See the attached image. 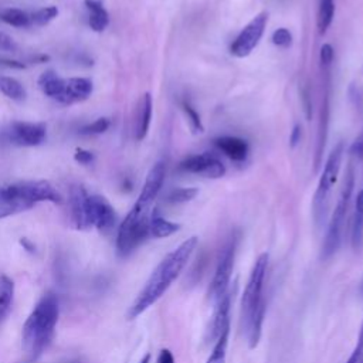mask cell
<instances>
[{
  "instance_id": "1",
  "label": "cell",
  "mask_w": 363,
  "mask_h": 363,
  "mask_svg": "<svg viewBox=\"0 0 363 363\" xmlns=\"http://www.w3.org/2000/svg\"><path fill=\"white\" fill-rule=\"evenodd\" d=\"M197 244L199 238L196 235L184 240L156 265L143 288L132 302L128 311V319L138 318L164 295V292L172 286L187 265Z\"/></svg>"
},
{
  "instance_id": "2",
  "label": "cell",
  "mask_w": 363,
  "mask_h": 363,
  "mask_svg": "<svg viewBox=\"0 0 363 363\" xmlns=\"http://www.w3.org/2000/svg\"><path fill=\"white\" fill-rule=\"evenodd\" d=\"M60 318V302L55 294H44L30 315L27 316L21 330V349L24 362H35L50 346Z\"/></svg>"
},
{
  "instance_id": "3",
  "label": "cell",
  "mask_w": 363,
  "mask_h": 363,
  "mask_svg": "<svg viewBox=\"0 0 363 363\" xmlns=\"http://www.w3.org/2000/svg\"><path fill=\"white\" fill-rule=\"evenodd\" d=\"M269 255L268 252H262L255 259L252 269L250 272L248 281L245 284V289L241 298V326L245 329L252 315L262 306H267L265 295H264V282L267 277Z\"/></svg>"
},
{
  "instance_id": "4",
  "label": "cell",
  "mask_w": 363,
  "mask_h": 363,
  "mask_svg": "<svg viewBox=\"0 0 363 363\" xmlns=\"http://www.w3.org/2000/svg\"><path fill=\"white\" fill-rule=\"evenodd\" d=\"M353 187H354V174H353V169L349 167L347 174L343 182L340 197H339L336 207L330 216L328 230H326V234L323 238V244H322V258L323 259H328L332 255H335L340 247L345 217H346V211H347V206H349V200H350Z\"/></svg>"
},
{
  "instance_id": "5",
  "label": "cell",
  "mask_w": 363,
  "mask_h": 363,
  "mask_svg": "<svg viewBox=\"0 0 363 363\" xmlns=\"http://www.w3.org/2000/svg\"><path fill=\"white\" fill-rule=\"evenodd\" d=\"M342 156H343V143L339 142L332 152L329 153V157L325 163L322 176L318 183V189L313 196V218L316 225H322V223L326 218L328 213V206H329V194L332 186L336 183L339 170H340V163H342Z\"/></svg>"
},
{
  "instance_id": "6",
  "label": "cell",
  "mask_w": 363,
  "mask_h": 363,
  "mask_svg": "<svg viewBox=\"0 0 363 363\" xmlns=\"http://www.w3.org/2000/svg\"><path fill=\"white\" fill-rule=\"evenodd\" d=\"M150 216H142L130 208L118 228L116 251L121 257L130 255L142 242L146 241L149 234Z\"/></svg>"
},
{
  "instance_id": "7",
  "label": "cell",
  "mask_w": 363,
  "mask_h": 363,
  "mask_svg": "<svg viewBox=\"0 0 363 363\" xmlns=\"http://www.w3.org/2000/svg\"><path fill=\"white\" fill-rule=\"evenodd\" d=\"M235 251H237V237L231 235L227 240V242L223 245L218 254L216 271L208 286V296L213 302L218 301L230 289V281H231V274H233L234 261H235Z\"/></svg>"
},
{
  "instance_id": "8",
  "label": "cell",
  "mask_w": 363,
  "mask_h": 363,
  "mask_svg": "<svg viewBox=\"0 0 363 363\" xmlns=\"http://www.w3.org/2000/svg\"><path fill=\"white\" fill-rule=\"evenodd\" d=\"M268 23V13L261 11L258 13L235 37L231 43L230 51L233 55L238 58H244L252 52V50L258 45L259 40L264 35L265 27Z\"/></svg>"
},
{
  "instance_id": "9",
  "label": "cell",
  "mask_w": 363,
  "mask_h": 363,
  "mask_svg": "<svg viewBox=\"0 0 363 363\" xmlns=\"http://www.w3.org/2000/svg\"><path fill=\"white\" fill-rule=\"evenodd\" d=\"M86 216L89 227L106 234L116 224V211L112 204L99 194L88 196L86 199Z\"/></svg>"
},
{
  "instance_id": "10",
  "label": "cell",
  "mask_w": 363,
  "mask_h": 363,
  "mask_svg": "<svg viewBox=\"0 0 363 363\" xmlns=\"http://www.w3.org/2000/svg\"><path fill=\"white\" fill-rule=\"evenodd\" d=\"M7 142L17 146H38L47 138V128L44 123L33 122H13L4 132Z\"/></svg>"
},
{
  "instance_id": "11",
  "label": "cell",
  "mask_w": 363,
  "mask_h": 363,
  "mask_svg": "<svg viewBox=\"0 0 363 363\" xmlns=\"http://www.w3.org/2000/svg\"><path fill=\"white\" fill-rule=\"evenodd\" d=\"M34 206L26 191L24 183L0 187V218L30 210Z\"/></svg>"
},
{
  "instance_id": "12",
  "label": "cell",
  "mask_w": 363,
  "mask_h": 363,
  "mask_svg": "<svg viewBox=\"0 0 363 363\" xmlns=\"http://www.w3.org/2000/svg\"><path fill=\"white\" fill-rule=\"evenodd\" d=\"M164 176H166L164 163L163 162L155 163L146 176V180L143 183V187L140 190V194L136 203L133 204V208L142 213H150V207L163 186Z\"/></svg>"
},
{
  "instance_id": "13",
  "label": "cell",
  "mask_w": 363,
  "mask_h": 363,
  "mask_svg": "<svg viewBox=\"0 0 363 363\" xmlns=\"http://www.w3.org/2000/svg\"><path fill=\"white\" fill-rule=\"evenodd\" d=\"M88 193L82 186H72L69 191V210L71 223L77 230H88V216H86V199Z\"/></svg>"
},
{
  "instance_id": "14",
  "label": "cell",
  "mask_w": 363,
  "mask_h": 363,
  "mask_svg": "<svg viewBox=\"0 0 363 363\" xmlns=\"http://www.w3.org/2000/svg\"><path fill=\"white\" fill-rule=\"evenodd\" d=\"M231 289H228L218 301L214 302L211 322L208 328V340L214 342L221 330L230 325V308H231Z\"/></svg>"
},
{
  "instance_id": "15",
  "label": "cell",
  "mask_w": 363,
  "mask_h": 363,
  "mask_svg": "<svg viewBox=\"0 0 363 363\" xmlns=\"http://www.w3.org/2000/svg\"><path fill=\"white\" fill-rule=\"evenodd\" d=\"M92 89H94V85L89 78H85V77L68 78L65 79V88L58 102L64 105L82 102L91 96Z\"/></svg>"
},
{
  "instance_id": "16",
  "label": "cell",
  "mask_w": 363,
  "mask_h": 363,
  "mask_svg": "<svg viewBox=\"0 0 363 363\" xmlns=\"http://www.w3.org/2000/svg\"><path fill=\"white\" fill-rule=\"evenodd\" d=\"M26 191L34 204L41 201H50L55 204L62 203L61 194L57 189L47 180H37V182H27L24 183Z\"/></svg>"
},
{
  "instance_id": "17",
  "label": "cell",
  "mask_w": 363,
  "mask_h": 363,
  "mask_svg": "<svg viewBox=\"0 0 363 363\" xmlns=\"http://www.w3.org/2000/svg\"><path fill=\"white\" fill-rule=\"evenodd\" d=\"M152 96L149 92L143 94L139 99L138 109H136V119H135V139L143 140L147 135L150 119H152Z\"/></svg>"
},
{
  "instance_id": "18",
  "label": "cell",
  "mask_w": 363,
  "mask_h": 363,
  "mask_svg": "<svg viewBox=\"0 0 363 363\" xmlns=\"http://www.w3.org/2000/svg\"><path fill=\"white\" fill-rule=\"evenodd\" d=\"M214 145L231 160L241 162L248 155V143L237 136H220L214 139Z\"/></svg>"
},
{
  "instance_id": "19",
  "label": "cell",
  "mask_w": 363,
  "mask_h": 363,
  "mask_svg": "<svg viewBox=\"0 0 363 363\" xmlns=\"http://www.w3.org/2000/svg\"><path fill=\"white\" fill-rule=\"evenodd\" d=\"M40 89L50 98H54V99H60L62 92H64V88H65V79L58 77L55 71L52 69H48L45 72H43L37 81Z\"/></svg>"
},
{
  "instance_id": "20",
  "label": "cell",
  "mask_w": 363,
  "mask_h": 363,
  "mask_svg": "<svg viewBox=\"0 0 363 363\" xmlns=\"http://www.w3.org/2000/svg\"><path fill=\"white\" fill-rule=\"evenodd\" d=\"M84 4L89 11L88 24H89L91 30H94L96 33L104 31L109 24V14L105 10V7L102 6V1L101 0H84Z\"/></svg>"
},
{
  "instance_id": "21",
  "label": "cell",
  "mask_w": 363,
  "mask_h": 363,
  "mask_svg": "<svg viewBox=\"0 0 363 363\" xmlns=\"http://www.w3.org/2000/svg\"><path fill=\"white\" fill-rule=\"evenodd\" d=\"M180 230V224L169 221L157 211H152L149 221V234L155 238H164Z\"/></svg>"
},
{
  "instance_id": "22",
  "label": "cell",
  "mask_w": 363,
  "mask_h": 363,
  "mask_svg": "<svg viewBox=\"0 0 363 363\" xmlns=\"http://www.w3.org/2000/svg\"><path fill=\"white\" fill-rule=\"evenodd\" d=\"M352 247L354 251L360 250L363 245V189L356 196L354 203V217L352 224Z\"/></svg>"
},
{
  "instance_id": "23",
  "label": "cell",
  "mask_w": 363,
  "mask_h": 363,
  "mask_svg": "<svg viewBox=\"0 0 363 363\" xmlns=\"http://www.w3.org/2000/svg\"><path fill=\"white\" fill-rule=\"evenodd\" d=\"M14 302V282L7 275H0V326L11 312Z\"/></svg>"
},
{
  "instance_id": "24",
  "label": "cell",
  "mask_w": 363,
  "mask_h": 363,
  "mask_svg": "<svg viewBox=\"0 0 363 363\" xmlns=\"http://www.w3.org/2000/svg\"><path fill=\"white\" fill-rule=\"evenodd\" d=\"M216 159V156H213L211 153H200V155H194L187 157L186 160H183L179 166L180 170L187 172V173H196V174H206L207 169L210 167V164L213 163V160Z\"/></svg>"
},
{
  "instance_id": "25",
  "label": "cell",
  "mask_w": 363,
  "mask_h": 363,
  "mask_svg": "<svg viewBox=\"0 0 363 363\" xmlns=\"http://www.w3.org/2000/svg\"><path fill=\"white\" fill-rule=\"evenodd\" d=\"M329 98L325 95L323 105H322V113H320V123H319V133H318V149H316V157H315V169L320 164V157L325 149L326 136H328V122H329Z\"/></svg>"
},
{
  "instance_id": "26",
  "label": "cell",
  "mask_w": 363,
  "mask_h": 363,
  "mask_svg": "<svg viewBox=\"0 0 363 363\" xmlns=\"http://www.w3.org/2000/svg\"><path fill=\"white\" fill-rule=\"evenodd\" d=\"M228 336H230V325H227L218 337L214 340V346L206 360V363H225L227 359V347H228Z\"/></svg>"
},
{
  "instance_id": "27",
  "label": "cell",
  "mask_w": 363,
  "mask_h": 363,
  "mask_svg": "<svg viewBox=\"0 0 363 363\" xmlns=\"http://www.w3.org/2000/svg\"><path fill=\"white\" fill-rule=\"evenodd\" d=\"M0 91L10 99L21 102L26 99L27 92L23 84L13 77H0Z\"/></svg>"
},
{
  "instance_id": "28",
  "label": "cell",
  "mask_w": 363,
  "mask_h": 363,
  "mask_svg": "<svg viewBox=\"0 0 363 363\" xmlns=\"http://www.w3.org/2000/svg\"><path fill=\"white\" fill-rule=\"evenodd\" d=\"M0 20L4 21L6 24H9V26L18 27V28L31 26V17H30V14H27L24 10L14 9V7L4 9V10L0 13Z\"/></svg>"
},
{
  "instance_id": "29",
  "label": "cell",
  "mask_w": 363,
  "mask_h": 363,
  "mask_svg": "<svg viewBox=\"0 0 363 363\" xmlns=\"http://www.w3.org/2000/svg\"><path fill=\"white\" fill-rule=\"evenodd\" d=\"M335 14V1L333 0H319L318 9V28L319 33H326L328 27L330 26Z\"/></svg>"
},
{
  "instance_id": "30",
  "label": "cell",
  "mask_w": 363,
  "mask_h": 363,
  "mask_svg": "<svg viewBox=\"0 0 363 363\" xmlns=\"http://www.w3.org/2000/svg\"><path fill=\"white\" fill-rule=\"evenodd\" d=\"M197 194H199V189H196V187H179L169 193L167 201L172 204L186 203V201L193 200Z\"/></svg>"
},
{
  "instance_id": "31",
  "label": "cell",
  "mask_w": 363,
  "mask_h": 363,
  "mask_svg": "<svg viewBox=\"0 0 363 363\" xmlns=\"http://www.w3.org/2000/svg\"><path fill=\"white\" fill-rule=\"evenodd\" d=\"M57 16H58V9L55 6H48V7H43V9L37 10L30 17H31V24L41 27V26H45L50 21H52Z\"/></svg>"
},
{
  "instance_id": "32",
  "label": "cell",
  "mask_w": 363,
  "mask_h": 363,
  "mask_svg": "<svg viewBox=\"0 0 363 363\" xmlns=\"http://www.w3.org/2000/svg\"><path fill=\"white\" fill-rule=\"evenodd\" d=\"M182 109L186 113V118L190 123V128L193 130V133H203L204 132V126L201 123L200 115L197 113V111L191 106V104L189 101H183L182 102Z\"/></svg>"
},
{
  "instance_id": "33",
  "label": "cell",
  "mask_w": 363,
  "mask_h": 363,
  "mask_svg": "<svg viewBox=\"0 0 363 363\" xmlns=\"http://www.w3.org/2000/svg\"><path fill=\"white\" fill-rule=\"evenodd\" d=\"M109 126H111V121L108 118H98L92 123L85 125L79 130V133L81 135H101V133L106 132Z\"/></svg>"
},
{
  "instance_id": "34",
  "label": "cell",
  "mask_w": 363,
  "mask_h": 363,
  "mask_svg": "<svg viewBox=\"0 0 363 363\" xmlns=\"http://www.w3.org/2000/svg\"><path fill=\"white\" fill-rule=\"evenodd\" d=\"M271 40H272V44H275L277 47L288 48L292 44V34H291V31L288 28L281 27V28H277L272 33Z\"/></svg>"
},
{
  "instance_id": "35",
  "label": "cell",
  "mask_w": 363,
  "mask_h": 363,
  "mask_svg": "<svg viewBox=\"0 0 363 363\" xmlns=\"http://www.w3.org/2000/svg\"><path fill=\"white\" fill-rule=\"evenodd\" d=\"M363 352V325L360 328V332L357 335V342H356V346L352 352V354L349 356V359L346 360V363H357L359 359H360V354Z\"/></svg>"
},
{
  "instance_id": "36",
  "label": "cell",
  "mask_w": 363,
  "mask_h": 363,
  "mask_svg": "<svg viewBox=\"0 0 363 363\" xmlns=\"http://www.w3.org/2000/svg\"><path fill=\"white\" fill-rule=\"evenodd\" d=\"M74 159L75 162H78L79 164H89L94 162V153L86 150V149H82V147H77L75 153H74Z\"/></svg>"
},
{
  "instance_id": "37",
  "label": "cell",
  "mask_w": 363,
  "mask_h": 363,
  "mask_svg": "<svg viewBox=\"0 0 363 363\" xmlns=\"http://www.w3.org/2000/svg\"><path fill=\"white\" fill-rule=\"evenodd\" d=\"M319 57H320V64L328 68L333 61V48H332V45L330 44H323L320 47Z\"/></svg>"
},
{
  "instance_id": "38",
  "label": "cell",
  "mask_w": 363,
  "mask_h": 363,
  "mask_svg": "<svg viewBox=\"0 0 363 363\" xmlns=\"http://www.w3.org/2000/svg\"><path fill=\"white\" fill-rule=\"evenodd\" d=\"M16 48H17V45H16L14 40L9 34L0 31V50L1 51H16Z\"/></svg>"
},
{
  "instance_id": "39",
  "label": "cell",
  "mask_w": 363,
  "mask_h": 363,
  "mask_svg": "<svg viewBox=\"0 0 363 363\" xmlns=\"http://www.w3.org/2000/svg\"><path fill=\"white\" fill-rule=\"evenodd\" d=\"M301 98H302V105H303V111H305V116L309 121L312 118V104H311V98H309V91L306 88L302 89L301 92Z\"/></svg>"
},
{
  "instance_id": "40",
  "label": "cell",
  "mask_w": 363,
  "mask_h": 363,
  "mask_svg": "<svg viewBox=\"0 0 363 363\" xmlns=\"http://www.w3.org/2000/svg\"><path fill=\"white\" fill-rule=\"evenodd\" d=\"M350 153L363 159V130L362 133L354 139V142L350 146Z\"/></svg>"
},
{
  "instance_id": "41",
  "label": "cell",
  "mask_w": 363,
  "mask_h": 363,
  "mask_svg": "<svg viewBox=\"0 0 363 363\" xmlns=\"http://www.w3.org/2000/svg\"><path fill=\"white\" fill-rule=\"evenodd\" d=\"M0 67L4 68H11V69H24L26 64L17 60H10V58H3L0 57Z\"/></svg>"
},
{
  "instance_id": "42",
  "label": "cell",
  "mask_w": 363,
  "mask_h": 363,
  "mask_svg": "<svg viewBox=\"0 0 363 363\" xmlns=\"http://www.w3.org/2000/svg\"><path fill=\"white\" fill-rule=\"evenodd\" d=\"M301 136H302V128L301 125H295L291 130V135H289V146L291 147H295L299 142H301Z\"/></svg>"
},
{
  "instance_id": "43",
  "label": "cell",
  "mask_w": 363,
  "mask_h": 363,
  "mask_svg": "<svg viewBox=\"0 0 363 363\" xmlns=\"http://www.w3.org/2000/svg\"><path fill=\"white\" fill-rule=\"evenodd\" d=\"M156 363H174V356L170 349H162L156 359Z\"/></svg>"
},
{
  "instance_id": "44",
  "label": "cell",
  "mask_w": 363,
  "mask_h": 363,
  "mask_svg": "<svg viewBox=\"0 0 363 363\" xmlns=\"http://www.w3.org/2000/svg\"><path fill=\"white\" fill-rule=\"evenodd\" d=\"M48 60H50V57L45 55V54H41V55H37V57L33 58V61H34V62H38V64L45 62V61H48Z\"/></svg>"
},
{
  "instance_id": "45",
  "label": "cell",
  "mask_w": 363,
  "mask_h": 363,
  "mask_svg": "<svg viewBox=\"0 0 363 363\" xmlns=\"http://www.w3.org/2000/svg\"><path fill=\"white\" fill-rule=\"evenodd\" d=\"M139 363H150V354L149 353H146L142 359H140V362Z\"/></svg>"
},
{
  "instance_id": "46",
  "label": "cell",
  "mask_w": 363,
  "mask_h": 363,
  "mask_svg": "<svg viewBox=\"0 0 363 363\" xmlns=\"http://www.w3.org/2000/svg\"><path fill=\"white\" fill-rule=\"evenodd\" d=\"M359 291H360V294H362V296H363V277H362V281H360V286H359Z\"/></svg>"
},
{
  "instance_id": "47",
  "label": "cell",
  "mask_w": 363,
  "mask_h": 363,
  "mask_svg": "<svg viewBox=\"0 0 363 363\" xmlns=\"http://www.w3.org/2000/svg\"><path fill=\"white\" fill-rule=\"evenodd\" d=\"M357 363H363V352H362V354H360V359H359V362Z\"/></svg>"
}]
</instances>
